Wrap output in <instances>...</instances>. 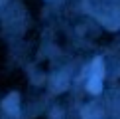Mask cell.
I'll return each instance as SVG.
<instances>
[{
    "label": "cell",
    "mask_w": 120,
    "mask_h": 119,
    "mask_svg": "<svg viewBox=\"0 0 120 119\" xmlns=\"http://www.w3.org/2000/svg\"><path fill=\"white\" fill-rule=\"evenodd\" d=\"M18 103H20V99H18V93H10V95L2 101V107L6 109L8 113H12V115H16L18 113Z\"/></svg>",
    "instance_id": "cell-1"
},
{
    "label": "cell",
    "mask_w": 120,
    "mask_h": 119,
    "mask_svg": "<svg viewBox=\"0 0 120 119\" xmlns=\"http://www.w3.org/2000/svg\"><path fill=\"white\" fill-rule=\"evenodd\" d=\"M89 91L91 93H101V89H102V83H101V77H97V76H93L91 79H89Z\"/></svg>",
    "instance_id": "cell-2"
}]
</instances>
